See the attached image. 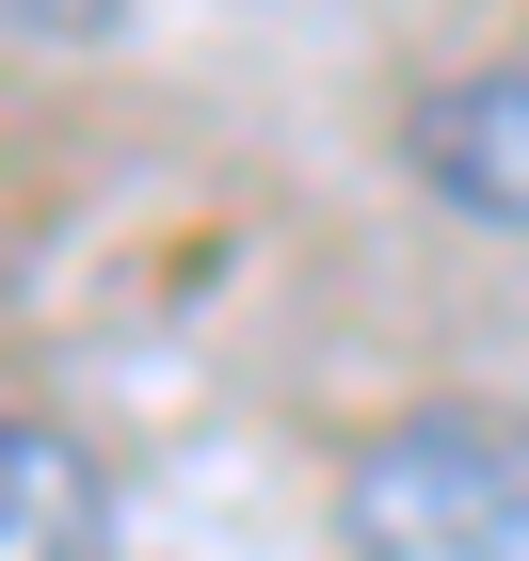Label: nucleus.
Instances as JSON below:
<instances>
[{
  "label": "nucleus",
  "instance_id": "7ed1b4c3",
  "mask_svg": "<svg viewBox=\"0 0 529 561\" xmlns=\"http://www.w3.org/2000/svg\"><path fill=\"white\" fill-rule=\"evenodd\" d=\"M0 561H113V481L81 433L0 417Z\"/></svg>",
  "mask_w": 529,
  "mask_h": 561
},
{
  "label": "nucleus",
  "instance_id": "f03ea898",
  "mask_svg": "<svg viewBox=\"0 0 529 561\" xmlns=\"http://www.w3.org/2000/svg\"><path fill=\"white\" fill-rule=\"evenodd\" d=\"M417 176H434L465 225L529 241V65H465V81L417 96Z\"/></svg>",
  "mask_w": 529,
  "mask_h": 561
},
{
  "label": "nucleus",
  "instance_id": "20e7f679",
  "mask_svg": "<svg viewBox=\"0 0 529 561\" xmlns=\"http://www.w3.org/2000/svg\"><path fill=\"white\" fill-rule=\"evenodd\" d=\"M96 16H113V0H0V65H16V48H81Z\"/></svg>",
  "mask_w": 529,
  "mask_h": 561
},
{
  "label": "nucleus",
  "instance_id": "f257e3e1",
  "mask_svg": "<svg viewBox=\"0 0 529 561\" xmlns=\"http://www.w3.org/2000/svg\"><path fill=\"white\" fill-rule=\"evenodd\" d=\"M353 561H529V417L497 401H417L337 466Z\"/></svg>",
  "mask_w": 529,
  "mask_h": 561
}]
</instances>
